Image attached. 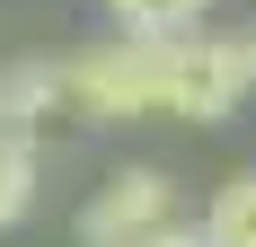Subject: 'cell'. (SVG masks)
I'll use <instances>...</instances> for the list:
<instances>
[{
    "instance_id": "obj_1",
    "label": "cell",
    "mask_w": 256,
    "mask_h": 247,
    "mask_svg": "<svg viewBox=\"0 0 256 247\" xmlns=\"http://www.w3.org/2000/svg\"><path fill=\"white\" fill-rule=\"evenodd\" d=\"M71 115H177V36H132L62 62Z\"/></svg>"
},
{
    "instance_id": "obj_2",
    "label": "cell",
    "mask_w": 256,
    "mask_h": 247,
    "mask_svg": "<svg viewBox=\"0 0 256 247\" xmlns=\"http://www.w3.org/2000/svg\"><path fill=\"white\" fill-rule=\"evenodd\" d=\"M256 88V36H194L177 44V115L186 124H221Z\"/></svg>"
},
{
    "instance_id": "obj_3",
    "label": "cell",
    "mask_w": 256,
    "mask_h": 247,
    "mask_svg": "<svg viewBox=\"0 0 256 247\" xmlns=\"http://www.w3.org/2000/svg\"><path fill=\"white\" fill-rule=\"evenodd\" d=\"M177 221V186L159 168H115L88 194V212H80V238L88 247H132V238H150V230Z\"/></svg>"
},
{
    "instance_id": "obj_4",
    "label": "cell",
    "mask_w": 256,
    "mask_h": 247,
    "mask_svg": "<svg viewBox=\"0 0 256 247\" xmlns=\"http://www.w3.org/2000/svg\"><path fill=\"white\" fill-rule=\"evenodd\" d=\"M204 238L212 247H256V168H238L204 212Z\"/></svg>"
},
{
    "instance_id": "obj_5",
    "label": "cell",
    "mask_w": 256,
    "mask_h": 247,
    "mask_svg": "<svg viewBox=\"0 0 256 247\" xmlns=\"http://www.w3.org/2000/svg\"><path fill=\"white\" fill-rule=\"evenodd\" d=\"M106 9H115V26H124V36H186L212 0H106Z\"/></svg>"
},
{
    "instance_id": "obj_6",
    "label": "cell",
    "mask_w": 256,
    "mask_h": 247,
    "mask_svg": "<svg viewBox=\"0 0 256 247\" xmlns=\"http://www.w3.org/2000/svg\"><path fill=\"white\" fill-rule=\"evenodd\" d=\"M26 203H36V142H18V132H0V230L18 221Z\"/></svg>"
},
{
    "instance_id": "obj_7",
    "label": "cell",
    "mask_w": 256,
    "mask_h": 247,
    "mask_svg": "<svg viewBox=\"0 0 256 247\" xmlns=\"http://www.w3.org/2000/svg\"><path fill=\"white\" fill-rule=\"evenodd\" d=\"M132 247H212L204 230H186V221H168V230H150V238H132Z\"/></svg>"
}]
</instances>
